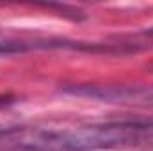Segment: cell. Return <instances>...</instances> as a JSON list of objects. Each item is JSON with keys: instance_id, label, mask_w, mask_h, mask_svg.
Returning a JSON list of instances; mask_svg holds the SVG:
<instances>
[{"instance_id": "cell-2", "label": "cell", "mask_w": 153, "mask_h": 151, "mask_svg": "<svg viewBox=\"0 0 153 151\" xmlns=\"http://www.w3.org/2000/svg\"><path fill=\"white\" fill-rule=\"evenodd\" d=\"M14 132H18V128H13V126H0V139H2V137H9V135H13Z\"/></svg>"}, {"instance_id": "cell-1", "label": "cell", "mask_w": 153, "mask_h": 151, "mask_svg": "<svg viewBox=\"0 0 153 151\" xmlns=\"http://www.w3.org/2000/svg\"><path fill=\"white\" fill-rule=\"evenodd\" d=\"M64 93L109 103L153 107V85H70Z\"/></svg>"}]
</instances>
